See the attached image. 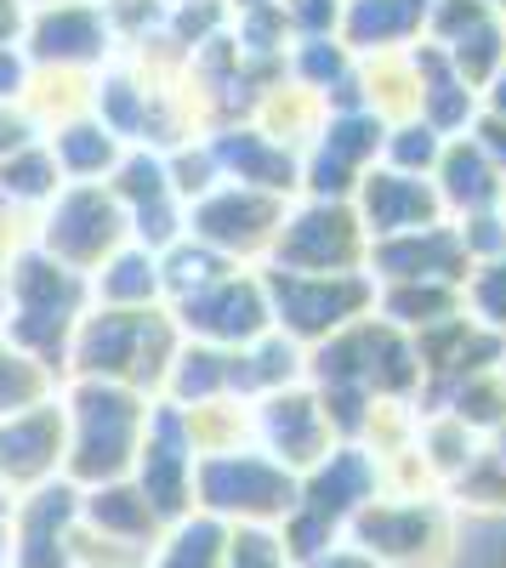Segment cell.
<instances>
[{
	"label": "cell",
	"instance_id": "obj_26",
	"mask_svg": "<svg viewBox=\"0 0 506 568\" xmlns=\"http://www.w3.org/2000/svg\"><path fill=\"white\" fill-rule=\"evenodd\" d=\"M216 398H234V353H216L205 342H182L171 369H165L160 404L200 409V404H216Z\"/></svg>",
	"mask_w": 506,
	"mask_h": 568
},
{
	"label": "cell",
	"instance_id": "obj_7",
	"mask_svg": "<svg viewBox=\"0 0 506 568\" xmlns=\"http://www.w3.org/2000/svg\"><path fill=\"white\" fill-rule=\"evenodd\" d=\"M120 245H131V227L109 182H63V194L34 222V251L74 267L80 278H91Z\"/></svg>",
	"mask_w": 506,
	"mask_h": 568
},
{
	"label": "cell",
	"instance_id": "obj_50",
	"mask_svg": "<svg viewBox=\"0 0 506 568\" xmlns=\"http://www.w3.org/2000/svg\"><path fill=\"white\" fill-rule=\"evenodd\" d=\"M40 7H74V0H23V12H40Z\"/></svg>",
	"mask_w": 506,
	"mask_h": 568
},
{
	"label": "cell",
	"instance_id": "obj_24",
	"mask_svg": "<svg viewBox=\"0 0 506 568\" xmlns=\"http://www.w3.org/2000/svg\"><path fill=\"white\" fill-rule=\"evenodd\" d=\"M40 142H45V154H52L63 182H109L125 160V142L98 114H74L52 131H40Z\"/></svg>",
	"mask_w": 506,
	"mask_h": 568
},
{
	"label": "cell",
	"instance_id": "obj_16",
	"mask_svg": "<svg viewBox=\"0 0 506 568\" xmlns=\"http://www.w3.org/2000/svg\"><path fill=\"white\" fill-rule=\"evenodd\" d=\"M251 438H256L262 455H273L285 471H296V478H302V471H313L318 460L336 449L331 420H325V409H318V393H313L307 382L256 398V404H251Z\"/></svg>",
	"mask_w": 506,
	"mask_h": 568
},
{
	"label": "cell",
	"instance_id": "obj_38",
	"mask_svg": "<svg viewBox=\"0 0 506 568\" xmlns=\"http://www.w3.org/2000/svg\"><path fill=\"white\" fill-rule=\"evenodd\" d=\"M462 307L478 329H489V336L506 347V256L495 262H478L462 284Z\"/></svg>",
	"mask_w": 506,
	"mask_h": 568
},
{
	"label": "cell",
	"instance_id": "obj_11",
	"mask_svg": "<svg viewBox=\"0 0 506 568\" xmlns=\"http://www.w3.org/2000/svg\"><path fill=\"white\" fill-rule=\"evenodd\" d=\"M23 58L34 69H63V74H103L120 58V40L109 29L103 0H74V7H40L23 12Z\"/></svg>",
	"mask_w": 506,
	"mask_h": 568
},
{
	"label": "cell",
	"instance_id": "obj_31",
	"mask_svg": "<svg viewBox=\"0 0 506 568\" xmlns=\"http://www.w3.org/2000/svg\"><path fill=\"white\" fill-rule=\"evenodd\" d=\"M58 194H63V176H58V165H52V154H45V142H40V136L23 142L18 154L0 160V200H7V205L40 216Z\"/></svg>",
	"mask_w": 506,
	"mask_h": 568
},
{
	"label": "cell",
	"instance_id": "obj_21",
	"mask_svg": "<svg viewBox=\"0 0 506 568\" xmlns=\"http://www.w3.org/2000/svg\"><path fill=\"white\" fill-rule=\"evenodd\" d=\"M427 7L433 0H347L342 7V45L371 63V58H393V52H409L422 40V23H427Z\"/></svg>",
	"mask_w": 506,
	"mask_h": 568
},
{
	"label": "cell",
	"instance_id": "obj_36",
	"mask_svg": "<svg viewBox=\"0 0 506 568\" xmlns=\"http://www.w3.org/2000/svg\"><path fill=\"white\" fill-rule=\"evenodd\" d=\"M444 142H449V136H438V131H433L427 120H416V114L393 120L387 136H382V165L433 182V171H438V160H444Z\"/></svg>",
	"mask_w": 506,
	"mask_h": 568
},
{
	"label": "cell",
	"instance_id": "obj_33",
	"mask_svg": "<svg viewBox=\"0 0 506 568\" xmlns=\"http://www.w3.org/2000/svg\"><path fill=\"white\" fill-rule=\"evenodd\" d=\"M438 52H444L449 69L484 98V85L506 69V34H500V18H478L473 29H462L449 45H438Z\"/></svg>",
	"mask_w": 506,
	"mask_h": 568
},
{
	"label": "cell",
	"instance_id": "obj_2",
	"mask_svg": "<svg viewBox=\"0 0 506 568\" xmlns=\"http://www.w3.org/2000/svg\"><path fill=\"white\" fill-rule=\"evenodd\" d=\"M58 398H63V420H69L63 478L74 489H98V484L131 478L154 398L131 393V387H114V382H63Z\"/></svg>",
	"mask_w": 506,
	"mask_h": 568
},
{
	"label": "cell",
	"instance_id": "obj_53",
	"mask_svg": "<svg viewBox=\"0 0 506 568\" xmlns=\"http://www.w3.org/2000/svg\"><path fill=\"white\" fill-rule=\"evenodd\" d=\"M484 7H489L495 18H506V0H484Z\"/></svg>",
	"mask_w": 506,
	"mask_h": 568
},
{
	"label": "cell",
	"instance_id": "obj_15",
	"mask_svg": "<svg viewBox=\"0 0 506 568\" xmlns=\"http://www.w3.org/2000/svg\"><path fill=\"white\" fill-rule=\"evenodd\" d=\"M194 444H189V426H182V409L160 404L149 409V433L143 449H136L131 466V484L143 489V500L160 511V524H176V517L194 511Z\"/></svg>",
	"mask_w": 506,
	"mask_h": 568
},
{
	"label": "cell",
	"instance_id": "obj_20",
	"mask_svg": "<svg viewBox=\"0 0 506 568\" xmlns=\"http://www.w3.org/2000/svg\"><path fill=\"white\" fill-rule=\"evenodd\" d=\"M409 69H416V120H427L438 136H467L473 120L484 114V98L449 69V58L438 52V45L416 40L409 45Z\"/></svg>",
	"mask_w": 506,
	"mask_h": 568
},
{
	"label": "cell",
	"instance_id": "obj_9",
	"mask_svg": "<svg viewBox=\"0 0 506 568\" xmlns=\"http://www.w3.org/2000/svg\"><path fill=\"white\" fill-rule=\"evenodd\" d=\"M285 205L291 200L256 194V187H240V182H216L205 200L189 205V240L222 256L227 267H262L273 240H280Z\"/></svg>",
	"mask_w": 506,
	"mask_h": 568
},
{
	"label": "cell",
	"instance_id": "obj_41",
	"mask_svg": "<svg viewBox=\"0 0 506 568\" xmlns=\"http://www.w3.org/2000/svg\"><path fill=\"white\" fill-rule=\"evenodd\" d=\"M222 568H291L280 529H227Z\"/></svg>",
	"mask_w": 506,
	"mask_h": 568
},
{
	"label": "cell",
	"instance_id": "obj_45",
	"mask_svg": "<svg viewBox=\"0 0 506 568\" xmlns=\"http://www.w3.org/2000/svg\"><path fill=\"white\" fill-rule=\"evenodd\" d=\"M40 131L23 120V109H0V160H7V154H18L23 149V142H34Z\"/></svg>",
	"mask_w": 506,
	"mask_h": 568
},
{
	"label": "cell",
	"instance_id": "obj_22",
	"mask_svg": "<svg viewBox=\"0 0 506 568\" xmlns=\"http://www.w3.org/2000/svg\"><path fill=\"white\" fill-rule=\"evenodd\" d=\"M433 187H438L444 222H467V216H484V211L506 205V176L484 160V149L473 136L444 142V160L433 171Z\"/></svg>",
	"mask_w": 506,
	"mask_h": 568
},
{
	"label": "cell",
	"instance_id": "obj_30",
	"mask_svg": "<svg viewBox=\"0 0 506 568\" xmlns=\"http://www.w3.org/2000/svg\"><path fill=\"white\" fill-rule=\"evenodd\" d=\"M91 85L98 74H63V69H34L29 74V91H23V120L34 131H52L74 114H91Z\"/></svg>",
	"mask_w": 506,
	"mask_h": 568
},
{
	"label": "cell",
	"instance_id": "obj_51",
	"mask_svg": "<svg viewBox=\"0 0 506 568\" xmlns=\"http://www.w3.org/2000/svg\"><path fill=\"white\" fill-rule=\"evenodd\" d=\"M0 318H7V262H0Z\"/></svg>",
	"mask_w": 506,
	"mask_h": 568
},
{
	"label": "cell",
	"instance_id": "obj_52",
	"mask_svg": "<svg viewBox=\"0 0 506 568\" xmlns=\"http://www.w3.org/2000/svg\"><path fill=\"white\" fill-rule=\"evenodd\" d=\"M0 568H7V517H0Z\"/></svg>",
	"mask_w": 506,
	"mask_h": 568
},
{
	"label": "cell",
	"instance_id": "obj_43",
	"mask_svg": "<svg viewBox=\"0 0 506 568\" xmlns=\"http://www.w3.org/2000/svg\"><path fill=\"white\" fill-rule=\"evenodd\" d=\"M29 74H34V63L23 58V45H18V40L0 45V109H18V103H23Z\"/></svg>",
	"mask_w": 506,
	"mask_h": 568
},
{
	"label": "cell",
	"instance_id": "obj_18",
	"mask_svg": "<svg viewBox=\"0 0 506 568\" xmlns=\"http://www.w3.org/2000/svg\"><path fill=\"white\" fill-rule=\"evenodd\" d=\"M205 142H211V160H216L222 182L256 187V194H273V200L302 194V154H291L285 142H273L262 125L234 120V125L205 131Z\"/></svg>",
	"mask_w": 506,
	"mask_h": 568
},
{
	"label": "cell",
	"instance_id": "obj_5",
	"mask_svg": "<svg viewBox=\"0 0 506 568\" xmlns=\"http://www.w3.org/2000/svg\"><path fill=\"white\" fill-rule=\"evenodd\" d=\"M194 511L227 529H280L296 511V471H285L256 444L194 460Z\"/></svg>",
	"mask_w": 506,
	"mask_h": 568
},
{
	"label": "cell",
	"instance_id": "obj_13",
	"mask_svg": "<svg viewBox=\"0 0 506 568\" xmlns=\"http://www.w3.org/2000/svg\"><path fill=\"white\" fill-rule=\"evenodd\" d=\"M80 489L69 478L45 484L7 511V568H74Z\"/></svg>",
	"mask_w": 506,
	"mask_h": 568
},
{
	"label": "cell",
	"instance_id": "obj_3",
	"mask_svg": "<svg viewBox=\"0 0 506 568\" xmlns=\"http://www.w3.org/2000/svg\"><path fill=\"white\" fill-rule=\"evenodd\" d=\"M85 307H91L85 278L29 245L7 262V318H0V342H12L18 353H29L34 364H45L63 382V353H69V336L85 318Z\"/></svg>",
	"mask_w": 506,
	"mask_h": 568
},
{
	"label": "cell",
	"instance_id": "obj_55",
	"mask_svg": "<svg viewBox=\"0 0 506 568\" xmlns=\"http://www.w3.org/2000/svg\"><path fill=\"white\" fill-rule=\"evenodd\" d=\"M227 7H262V0H227Z\"/></svg>",
	"mask_w": 506,
	"mask_h": 568
},
{
	"label": "cell",
	"instance_id": "obj_57",
	"mask_svg": "<svg viewBox=\"0 0 506 568\" xmlns=\"http://www.w3.org/2000/svg\"><path fill=\"white\" fill-rule=\"evenodd\" d=\"M500 216H506V205H500Z\"/></svg>",
	"mask_w": 506,
	"mask_h": 568
},
{
	"label": "cell",
	"instance_id": "obj_12",
	"mask_svg": "<svg viewBox=\"0 0 506 568\" xmlns=\"http://www.w3.org/2000/svg\"><path fill=\"white\" fill-rule=\"evenodd\" d=\"M387 125L376 114H325L318 136L302 149V194L296 200H353L364 171L382 165Z\"/></svg>",
	"mask_w": 506,
	"mask_h": 568
},
{
	"label": "cell",
	"instance_id": "obj_49",
	"mask_svg": "<svg viewBox=\"0 0 506 568\" xmlns=\"http://www.w3.org/2000/svg\"><path fill=\"white\" fill-rule=\"evenodd\" d=\"M484 449H489V455H495V460L506 466V420H500V426H495V433L484 438Z\"/></svg>",
	"mask_w": 506,
	"mask_h": 568
},
{
	"label": "cell",
	"instance_id": "obj_29",
	"mask_svg": "<svg viewBox=\"0 0 506 568\" xmlns=\"http://www.w3.org/2000/svg\"><path fill=\"white\" fill-rule=\"evenodd\" d=\"M222 551H227V524L189 511L160 529V540L149 546V568H222Z\"/></svg>",
	"mask_w": 506,
	"mask_h": 568
},
{
	"label": "cell",
	"instance_id": "obj_54",
	"mask_svg": "<svg viewBox=\"0 0 506 568\" xmlns=\"http://www.w3.org/2000/svg\"><path fill=\"white\" fill-rule=\"evenodd\" d=\"M12 511V500H7V489H0V517H7Z\"/></svg>",
	"mask_w": 506,
	"mask_h": 568
},
{
	"label": "cell",
	"instance_id": "obj_40",
	"mask_svg": "<svg viewBox=\"0 0 506 568\" xmlns=\"http://www.w3.org/2000/svg\"><path fill=\"white\" fill-rule=\"evenodd\" d=\"M273 7H280L285 34H291V45H296V40H336L347 0H273Z\"/></svg>",
	"mask_w": 506,
	"mask_h": 568
},
{
	"label": "cell",
	"instance_id": "obj_47",
	"mask_svg": "<svg viewBox=\"0 0 506 568\" xmlns=\"http://www.w3.org/2000/svg\"><path fill=\"white\" fill-rule=\"evenodd\" d=\"M23 34V0H0V45H12Z\"/></svg>",
	"mask_w": 506,
	"mask_h": 568
},
{
	"label": "cell",
	"instance_id": "obj_23",
	"mask_svg": "<svg viewBox=\"0 0 506 568\" xmlns=\"http://www.w3.org/2000/svg\"><path fill=\"white\" fill-rule=\"evenodd\" d=\"M80 529L98 535V540H120V546H154L160 540V511L143 500L131 478L120 484H98V489H80Z\"/></svg>",
	"mask_w": 506,
	"mask_h": 568
},
{
	"label": "cell",
	"instance_id": "obj_35",
	"mask_svg": "<svg viewBox=\"0 0 506 568\" xmlns=\"http://www.w3.org/2000/svg\"><path fill=\"white\" fill-rule=\"evenodd\" d=\"M63 382L45 364H34L29 353H18L12 342H0V420H12L34 404H45Z\"/></svg>",
	"mask_w": 506,
	"mask_h": 568
},
{
	"label": "cell",
	"instance_id": "obj_46",
	"mask_svg": "<svg viewBox=\"0 0 506 568\" xmlns=\"http://www.w3.org/2000/svg\"><path fill=\"white\" fill-rule=\"evenodd\" d=\"M296 568H376V562L364 557L358 546L336 540V546H325V551H318V557H307V562H296Z\"/></svg>",
	"mask_w": 506,
	"mask_h": 568
},
{
	"label": "cell",
	"instance_id": "obj_44",
	"mask_svg": "<svg viewBox=\"0 0 506 568\" xmlns=\"http://www.w3.org/2000/svg\"><path fill=\"white\" fill-rule=\"evenodd\" d=\"M467 136H473L478 149H484V160H489V165L506 176V120H500V114H478Z\"/></svg>",
	"mask_w": 506,
	"mask_h": 568
},
{
	"label": "cell",
	"instance_id": "obj_32",
	"mask_svg": "<svg viewBox=\"0 0 506 568\" xmlns=\"http://www.w3.org/2000/svg\"><path fill=\"white\" fill-rule=\"evenodd\" d=\"M182 426H189V444H194L200 460L256 444L251 438V404L245 398H216V404H200V409H182Z\"/></svg>",
	"mask_w": 506,
	"mask_h": 568
},
{
	"label": "cell",
	"instance_id": "obj_10",
	"mask_svg": "<svg viewBox=\"0 0 506 568\" xmlns=\"http://www.w3.org/2000/svg\"><path fill=\"white\" fill-rule=\"evenodd\" d=\"M171 324L182 329V342H205L216 353H240L256 336H267V291H262V267H227L216 284L194 291L189 302L165 307Z\"/></svg>",
	"mask_w": 506,
	"mask_h": 568
},
{
	"label": "cell",
	"instance_id": "obj_8",
	"mask_svg": "<svg viewBox=\"0 0 506 568\" xmlns=\"http://www.w3.org/2000/svg\"><path fill=\"white\" fill-rule=\"evenodd\" d=\"M371 240L347 200H291L262 267L280 273H364Z\"/></svg>",
	"mask_w": 506,
	"mask_h": 568
},
{
	"label": "cell",
	"instance_id": "obj_28",
	"mask_svg": "<svg viewBox=\"0 0 506 568\" xmlns=\"http://www.w3.org/2000/svg\"><path fill=\"white\" fill-rule=\"evenodd\" d=\"M382 324H393L398 336H427V329L462 318V284H376V307Z\"/></svg>",
	"mask_w": 506,
	"mask_h": 568
},
{
	"label": "cell",
	"instance_id": "obj_27",
	"mask_svg": "<svg viewBox=\"0 0 506 568\" xmlns=\"http://www.w3.org/2000/svg\"><path fill=\"white\" fill-rule=\"evenodd\" d=\"M296 382H307V353L291 336H280V329H267V336H256L251 347L234 353V398H245V404L285 393Z\"/></svg>",
	"mask_w": 506,
	"mask_h": 568
},
{
	"label": "cell",
	"instance_id": "obj_6",
	"mask_svg": "<svg viewBox=\"0 0 506 568\" xmlns=\"http://www.w3.org/2000/svg\"><path fill=\"white\" fill-rule=\"evenodd\" d=\"M262 291H267L273 329L291 336L302 353L342 336L347 324L371 318V307H376L371 273H280V267H262Z\"/></svg>",
	"mask_w": 506,
	"mask_h": 568
},
{
	"label": "cell",
	"instance_id": "obj_42",
	"mask_svg": "<svg viewBox=\"0 0 506 568\" xmlns=\"http://www.w3.org/2000/svg\"><path fill=\"white\" fill-rule=\"evenodd\" d=\"M455 233H462V251L467 262H495L506 256V216L500 211H484V216H467V222H455Z\"/></svg>",
	"mask_w": 506,
	"mask_h": 568
},
{
	"label": "cell",
	"instance_id": "obj_37",
	"mask_svg": "<svg viewBox=\"0 0 506 568\" xmlns=\"http://www.w3.org/2000/svg\"><path fill=\"white\" fill-rule=\"evenodd\" d=\"M227 273V262L222 256H211L205 245H194L189 233L171 245V251H160V278H165V307L171 302H189L194 291H205V284H216Z\"/></svg>",
	"mask_w": 506,
	"mask_h": 568
},
{
	"label": "cell",
	"instance_id": "obj_25",
	"mask_svg": "<svg viewBox=\"0 0 506 568\" xmlns=\"http://www.w3.org/2000/svg\"><path fill=\"white\" fill-rule=\"evenodd\" d=\"M85 291H91V307H109V313H160L165 307L160 256L143 251V245H120L85 278Z\"/></svg>",
	"mask_w": 506,
	"mask_h": 568
},
{
	"label": "cell",
	"instance_id": "obj_1",
	"mask_svg": "<svg viewBox=\"0 0 506 568\" xmlns=\"http://www.w3.org/2000/svg\"><path fill=\"white\" fill-rule=\"evenodd\" d=\"M176 347H182V329L171 324L165 307L160 313L85 307L63 353V382H114L143 398H160Z\"/></svg>",
	"mask_w": 506,
	"mask_h": 568
},
{
	"label": "cell",
	"instance_id": "obj_48",
	"mask_svg": "<svg viewBox=\"0 0 506 568\" xmlns=\"http://www.w3.org/2000/svg\"><path fill=\"white\" fill-rule=\"evenodd\" d=\"M484 114H500V120H506V69L484 85Z\"/></svg>",
	"mask_w": 506,
	"mask_h": 568
},
{
	"label": "cell",
	"instance_id": "obj_14",
	"mask_svg": "<svg viewBox=\"0 0 506 568\" xmlns=\"http://www.w3.org/2000/svg\"><path fill=\"white\" fill-rule=\"evenodd\" d=\"M63 460H69V420L58 393L12 420H0V489H7V500L58 484Z\"/></svg>",
	"mask_w": 506,
	"mask_h": 568
},
{
	"label": "cell",
	"instance_id": "obj_34",
	"mask_svg": "<svg viewBox=\"0 0 506 568\" xmlns=\"http://www.w3.org/2000/svg\"><path fill=\"white\" fill-rule=\"evenodd\" d=\"M353 69H358V58L347 52L342 40H296L291 52H285V80H296L302 91H313L318 103H325Z\"/></svg>",
	"mask_w": 506,
	"mask_h": 568
},
{
	"label": "cell",
	"instance_id": "obj_17",
	"mask_svg": "<svg viewBox=\"0 0 506 568\" xmlns=\"http://www.w3.org/2000/svg\"><path fill=\"white\" fill-rule=\"evenodd\" d=\"M347 205H353V216H358V227H364V240H371V245L444 222L438 187H433L427 176H404V171H387V165L364 171V182L353 187Z\"/></svg>",
	"mask_w": 506,
	"mask_h": 568
},
{
	"label": "cell",
	"instance_id": "obj_56",
	"mask_svg": "<svg viewBox=\"0 0 506 568\" xmlns=\"http://www.w3.org/2000/svg\"><path fill=\"white\" fill-rule=\"evenodd\" d=\"M500 34H506V18H500Z\"/></svg>",
	"mask_w": 506,
	"mask_h": 568
},
{
	"label": "cell",
	"instance_id": "obj_4",
	"mask_svg": "<svg viewBox=\"0 0 506 568\" xmlns=\"http://www.w3.org/2000/svg\"><path fill=\"white\" fill-rule=\"evenodd\" d=\"M342 540L358 546L376 568H449L455 540H462V511H455L438 489H422V495L382 489L347 524Z\"/></svg>",
	"mask_w": 506,
	"mask_h": 568
},
{
	"label": "cell",
	"instance_id": "obj_19",
	"mask_svg": "<svg viewBox=\"0 0 506 568\" xmlns=\"http://www.w3.org/2000/svg\"><path fill=\"white\" fill-rule=\"evenodd\" d=\"M364 273H371V284H467L473 262L462 251L455 222H433L422 233H398V240L371 245Z\"/></svg>",
	"mask_w": 506,
	"mask_h": 568
},
{
	"label": "cell",
	"instance_id": "obj_39",
	"mask_svg": "<svg viewBox=\"0 0 506 568\" xmlns=\"http://www.w3.org/2000/svg\"><path fill=\"white\" fill-rule=\"evenodd\" d=\"M165 171H171V187H176L182 211H189L194 200H205L211 187L222 182V171H216V160H211V142H205V136H194V142H182V149H171V154H165Z\"/></svg>",
	"mask_w": 506,
	"mask_h": 568
}]
</instances>
